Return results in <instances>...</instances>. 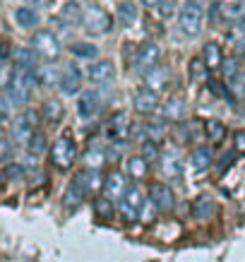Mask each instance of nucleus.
Segmentation results:
<instances>
[{"instance_id": "obj_1", "label": "nucleus", "mask_w": 245, "mask_h": 262, "mask_svg": "<svg viewBox=\"0 0 245 262\" xmlns=\"http://www.w3.org/2000/svg\"><path fill=\"white\" fill-rule=\"evenodd\" d=\"M32 51L43 63H56L60 58V39L51 29H39L32 36Z\"/></svg>"}, {"instance_id": "obj_2", "label": "nucleus", "mask_w": 245, "mask_h": 262, "mask_svg": "<svg viewBox=\"0 0 245 262\" xmlns=\"http://www.w3.org/2000/svg\"><path fill=\"white\" fill-rule=\"evenodd\" d=\"M34 72H19L15 70L12 77L8 82V101L10 106H24V103L32 99V89H34Z\"/></svg>"}, {"instance_id": "obj_3", "label": "nucleus", "mask_w": 245, "mask_h": 262, "mask_svg": "<svg viewBox=\"0 0 245 262\" xmlns=\"http://www.w3.org/2000/svg\"><path fill=\"white\" fill-rule=\"evenodd\" d=\"M75 159H77V144H75V140L70 135H60L53 142V147H51V164L56 168H60V171H68V168H72Z\"/></svg>"}, {"instance_id": "obj_4", "label": "nucleus", "mask_w": 245, "mask_h": 262, "mask_svg": "<svg viewBox=\"0 0 245 262\" xmlns=\"http://www.w3.org/2000/svg\"><path fill=\"white\" fill-rule=\"evenodd\" d=\"M82 27H84V32H87L89 36H101V34L111 32L113 19L103 8L89 5V8L84 10V15H82Z\"/></svg>"}, {"instance_id": "obj_5", "label": "nucleus", "mask_w": 245, "mask_h": 262, "mask_svg": "<svg viewBox=\"0 0 245 262\" xmlns=\"http://www.w3.org/2000/svg\"><path fill=\"white\" fill-rule=\"evenodd\" d=\"M202 22H205V10L199 3H185L181 8V15H178V27L185 36H197L202 32Z\"/></svg>"}, {"instance_id": "obj_6", "label": "nucleus", "mask_w": 245, "mask_h": 262, "mask_svg": "<svg viewBox=\"0 0 245 262\" xmlns=\"http://www.w3.org/2000/svg\"><path fill=\"white\" fill-rule=\"evenodd\" d=\"M36 127H39V113L24 111L22 116H17L12 120V140L15 142H29L36 135Z\"/></svg>"}, {"instance_id": "obj_7", "label": "nucleus", "mask_w": 245, "mask_h": 262, "mask_svg": "<svg viewBox=\"0 0 245 262\" xmlns=\"http://www.w3.org/2000/svg\"><path fill=\"white\" fill-rule=\"evenodd\" d=\"M120 202V212H123V216H125L127 222H135V219H140L144 212V195L140 188H127L125 195L118 200Z\"/></svg>"}, {"instance_id": "obj_8", "label": "nucleus", "mask_w": 245, "mask_h": 262, "mask_svg": "<svg viewBox=\"0 0 245 262\" xmlns=\"http://www.w3.org/2000/svg\"><path fill=\"white\" fill-rule=\"evenodd\" d=\"M159 60H161V48H159V43L149 41V43H144V46L140 48V53L135 58V68L142 72V75H147V72H151L154 68H159Z\"/></svg>"}, {"instance_id": "obj_9", "label": "nucleus", "mask_w": 245, "mask_h": 262, "mask_svg": "<svg viewBox=\"0 0 245 262\" xmlns=\"http://www.w3.org/2000/svg\"><path fill=\"white\" fill-rule=\"evenodd\" d=\"M212 17L226 19V22H240L245 17V3L243 0H224L212 8Z\"/></svg>"}, {"instance_id": "obj_10", "label": "nucleus", "mask_w": 245, "mask_h": 262, "mask_svg": "<svg viewBox=\"0 0 245 262\" xmlns=\"http://www.w3.org/2000/svg\"><path fill=\"white\" fill-rule=\"evenodd\" d=\"M135 111L137 113H142V116H151V113L159 108V94L154 92V89L149 87H142V89H137L135 92Z\"/></svg>"}, {"instance_id": "obj_11", "label": "nucleus", "mask_w": 245, "mask_h": 262, "mask_svg": "<svg viewBox=\"0 0 245 262\" xmlns=\"http://www.w3.org/2000/svg\"><path fill=\"white\" fill-rule=\"evenodd\" d=\"M87 77L92 84H108L116 77V68H113L111 60H94L89 65Z\"/></svg>"}, {"instance_id": "obj_12", "label": "nucleus", "mask_w": 245, "mask_h": 262, "mask_svg": "<svg viewBox=\"0 0 245 262\" xmlns=\"http://www.w3.org/2000/svg\"><path fill=\"white\" fill-rule=\"evenodd\" d=\"M127 190V178L123 173H118V171H113V173H108L106 178H103V198H108L113 202V200H120L123 195H125Z\"/></svg>"}, {"instance_id": "obj_13", "label": "nucleus", "mask_w": 245, "mask_h": 262, "mask_svg": "<svg viewBox=\"0 0 245 262\" xmlns=\"http://www.w3.org/2000/svg\"><path fill=\"white\" fill-rule=\"evenodd\" d=\"M149 195H151V202H154L157 209H161V212H171V209H173L175 198H173V192H171L168 185H164V183H154V185L149 188Z\"/></svg>"}, {"instance_id": "obj_14", "label": "nucleus", "mask_w": 245, "mask_h": 262, "mask_svg": "<svg viewBox=\"0 0 245 262\" xmlns=\"http://www.w3.org/2000/svg\"><path fill=\"white\" fill-rule=\"evenodd\" d=\"M127 135H130V116L118 111L116 116H111L108 125H106V137L108 140H125Z\"/></svg>"}, {"instance_id": "obj_15", "label": "nucleus", "mask_w": 245, "mask_h": 262, "mask_svg": "<svg viewBox=\"0 0 245 262\" xmlns=\"http://www.w3.org/2000/svg\"><path fill=\"white\" fill-rule=\"evenodd\" d=\"M79 84H82V75L75 65H68L60 75V80H58V87L63 94H77L79 92Z\"/></svg>"}, {"instance_id": "obj_16", "label": "nucleus", "mask_w": 245, "mask_h": 262, "mask_svg": "<svg viewBox=\"0 0 245 262\" xmlns=\"http://www.w3.org/2000/svg\"><path fill=\"white\" fill-rule=\"evenodd\" d=\"M161 173L166 176L168 181H178L183 176V159L178 157V151H166L161 157Z\"/></svg>"}, {"instance_id": "obj_17", "label": "nucleus", "mask_w": 245, "mask_h": 262, "mask_svg": "<svg viewBox=\"0 0 245 262\" xmlns=\"http://www.w3.org/2000/svg\"><path fill=\"white\" fill-rule=\"evenodd\" d=\"M99 108H101V99H99V94L92 92V89L82 92V96L77 99V113L79 116H82V118H92Z\"/></svg>"}, {"instance_id": "obj_18", "label": "nucleus", "mask_w": 245, "mask_h": 262, "mask_svg": "<svg viewBox=\"0 0 245 262\" xmlns=\"http://www.w3.org/2000/svg\"><path fill=\"white\" fill-rule=\"evenodd\" d=\"M72 181L77 183V185H79V188H82L84 192H96L99 188H103L101 173H99V171H94V168H92V171H89V168H84V171H79V173L75 176Z\"/></svg>"}, {"instance_id": "obj_19", "label": "nucleus", "mask_w": 245, "mask_h": 262, "mask_svg": "<svg viewBox=\"0 0 245 262\" xmlns=\"http://www.w3.org/2000/svg\"><path fill=\"white\" fill-rule=\"evenodd\" d=\"M12 60H15V70L19 72H36V53L32 48H17L12 53Z\"/></svg>"}, {"instance_id": "obj_20", "label": "nucleus", "mask_w": 245, "mask_h": 262, "mask_svg": "<svg viewBox=\"0 0 245 262\" xmlns=\"http://www.w3.org/2000/svg\"><path fill=\"white\" fill-rule=\"evenodd\" d=\"M214 212H216V205H214V200L209 198V195H199V198L192 202V214H195V219H199V222L212 219Z\"/></svg>"}, {"instance_id": "obj_21", "label": "nucleus", "mask_w": 245, "mask_h": 262, "mask_svg": "<svg viewBox=\"0 0 245 262\" xmlns=\"http://www.w3.org/2000/svg\"><path fill=\"white\" fill-rule=\"evenodd\" d=\"M168 82H171V70L164 68V65H159V68H154L151 72H147V87L154 89L157 94H159V89L168 87Z\"/></svg>"}, {"instance_id": "obj_22", "label": "nucleus", "mask_w": 245, "mask_h": 262, "mask_svg": "<svg viewBox=\"0 0 245 262\" xmlns=\"http://www.w3.org/2000/svg\"><path fill=\"white\" fill-rule=\"evenodd\" d=\"M15 22H17V27H22V29H36L39 27V22H41V17H39V12L36 10H32V8H17L15 10Z\"/></svg>"}, {"instance_id": "obj_23", "label": "nucleus", "mask_w": 245, "mask_h": 262, "mask_svg": "<svg viewBox=\"0 0 245 262\" xmlns=\"http://www.w3.org/2000/svg\"><path fill=\"white\" fill-rule=\"evenodd\" d=\"M84 198H87V192H84L77 183L72 181L70 185L65 188V192H63V207H65V209H77V207L84 202Z\"/></svg>"}, {"instance_id": "obj_24", "label": "nucleus", "mask_w": 245, "mask_h": 262, "mask_svg": "<svg viewBox=\"0 0 245 262\" xmlns=\"http://www.w3.org/2000/svg\"><path fill=\"white\" fill-rule=\"evenodd\" d=\"M202 63H205L207 70H214V68H219V65L224 63V53H221V46L219 43H214V41H209V43H205V51H202Z\"/></svg>"}, {"instance_id": "obj_25", "label": "nucleus", "mask_w": 245, "mask_h": 262, "mask_svg": "<svg viewBox=\"0 0 245 262\" xmlns=\"http://www.w3.org/2000/svg\"><path fill=\"white\" fill-rule=\"evenodd\" d=\"M82 15H84V10H82V5H79L77 0H68L63 5V10H60V19H63L65 24H82Z\"/></svg>"}, {"instance_id": "obj_26", "label": "nucleus", "mask_w": 245, "mask_h": 262, "mask_svg": "<svg viewBox=\"0 0 245 262\" xmlns=\"http://www.w3.org/2000/svg\"><path fill=\"white\" fill-rule=\"evenodd\" d=\"M190 161H192V168H195V171H207V168L212 166L214 154H212V149H209L207 144H202V147H197V149L192 151Z\"/></svg>"}, {"instance_id": "obj_27", "label": "nucleus", "mask_w": 245, "mask_h": 262, "mask_svg": "<svg viewBox=\"0 0 245 262\" xmlns=\"http://www.w3.org/2000/svg\"><path fill=\"white\" fill-rule=\"evenodd\" d=\"M164 118L166 120H183L185 118V101H183L181 96L168 99V103L164 106Z\"/></svg>"}, {"instance_id": "obj_28", "label": "nucleus", "mask_w": 245, "mask_h": 262, "mask_svg": "<svg viewBox=\"0 0 245 262\" xmlns=\"http://www.w3.org/2000/svg\"><path fill=\"white\" fill-rule=\"evenodd\" d=\"M70 53L79 60H92V58L99 56V48L94 43H87V41H75L70 46Z\"/></svg>"}, {"instance_id": "obj_29", "label": "nucleus", "mask_w": 245, "mask_h": 262, "mask_svg": "<svg viewBox=\"0 0 245 262\" xmlns=\"http://www.w3.org/2000/svg\"><path fill=\"white\" fill-rule=\"evenodd\" d=\"M116 17L120 19V24L130 27V24H135V19H137V5H135L132 0H123V3L118 5V12H116Z\"/></svg>"}, {"instance_id": "obj_30", "label": "nucleus", "mask_w": 245, "mask_h": 262, "mask_svg": "<svg viewBox=\"0 0 245 262\" xmlns=\"http://www.w3.org/2000/svg\"><path fill=\"white\" fill-rule=\"evenodd\" d=\"M125 171L130 173V178H144L147 176V171H149V164L142 159V157H130V159L125 161Z\"/></svg>"}, {"instance_id": "obj_31", "label": "nucleus", "mask_w": 245, "mask_h": 262, "mask_svg": "<svg viewBox=\"0 0 245 262\" xmlns=\"http://www.w3.org/2000/svg\"><path fill=\"white\" fill-rule=\"evenodd\" d=\"M34 80L39 82V84H43V87H53V84L60 80V75H58L51 65H43V68H36V72H34Z\"/></svg>"}, {"instance_id": "obj_32", "label": "nucleus", "mask_w": 245, "mask_h": 262, "mask_svg": "<svg viewBox=\"0 0 245 262\" xmlns=\"http://www.w3.org/2000/svg\"><path fill=\"white\" fill-rule=\"evenodd\" d=\"M43 116H46V120H51V123H58V120L65 116L63 103L58 101V99H48V101L43 103Z\"/></svg>"}, {"instance_id": "obj_33", "label": "nucleus", "mask_w": 245, "mask_h": 262, "mask_svg": "<svg viewBox=\"0 0 245 262\" xmlns=\"http://www.w3.org/2000/svg\"><path fill=\"white\" fill-rule=\"evenodd\" d=\"M94 212L99 219H113V214H116V207H113V202L108 198H96L94 200Z\"/></svg>"}, {"instance_id": "obj_34", "label": "nucleus", "mask_w": 245, "mask_h": 262, "mask_svg": "<svg viewBox=\"0 0 245 262\" xmlns=\"http://www.w3.org/2000/svg\"><path fill=\"white\" fill-rule=\"evenodd\" d=\"M207 135H209V140H212L214 144L221 142L224 135H226V125L219 123V120H207Z\"/></svg>"}, {"instance_id": "obj_35", "label": "nucleus", "mask_w": 245, "mask_h": 262, "mask_svg": "<svg viewBox=\"0 0 245 262\" xmlns=\"http://www.w3.org/2000/svg\"><path fill=\"white\" fill-rule=\"evenodd\" d=\"M140 157H142V159L147 161V164L157 159V157H159V147H157V142H154V140H144V142H142V154H140Z\"/></svg>"}, {"instance_id": "obj_36", "label": "nucleus", "mask_w": 245, "mask_h": 262, "mask_svg": "<svg viewBox=\"0 0 245 262\" xmlns=\"http://www.w3.org/2000/svg\"><path fill=\"white\" fill-rule=\"evenodd\" d=\"M27 144H29V151H32L34 157H39V154H43V151H46V137L41 135V133H36V135H34Z\"/></svg>"}, {"instance_id": "obj_37", "label": "nucleus", "mask_w": 245, "mask_h": 262, "mask_svg": "<svg viewBox=\"0 0 245 262\" xmlns=\"http://www.w3.org/2000/svg\"><path fill=\"white\" fill-rule=\"evenodd\" d=\"M84 161H87V166H92L94 171H99V166L103 164V157H101V151L99 149H89L87 157H84Z\"/></svg>"}, {"instance_id": "obj_38", "label": "nucleus", "mask_w": 245, "mask_h": 262, "mask_svg": "<svg viewBox=\"0 0 245 262\" xmlns=\"http://www.w3.org/2000/svg\"><path fill=\"white\" fill-rule=\"evenodd\" d=\"M224 77H226V80H236L238 77V60L236 58H226V63H224Z\"/></svg>"}, {"instance_id": "obj_39", "label": "nucleus", "mask_w": 245, "mask_h": 262, "mask_svg": "<svg viewBox=\"0 0 245 262\" xmlns=\"http://www.w3.org/2000/svg\"><path fill=\"white\" fill-rule=\"evenodd\" d=\"M190 72H192L195 80H202V77H205L207 68H205V63H202V58H195V60L190 63Z\"/></svg>"}, {"instance_id": "obj_40", "label": "nucleus", "mask_w": 245, "mask_h": 262, "mask_svg": "<svg viewBox=\"0 0 245 262\" xmlns=\"http://www.w3.org/2000/svg\"><path fill=\"white\" fill-rule=\"evenodd\" d=\"M3 173H5V181H19V178H22V173H24V168L17 166V164H10Z\"/></svg>"}, {"instance_id": "obj_41", "label": "nucleus", "mask_w": 245, "mask_h": 262, "mask_svg": "<svg viewBox=\"0 0 245 262\" xmlns=\"http://www.w3.org/2000/svg\"><path fill=\"white\" fill-rule=\"evenodd\" d=\"M159 12H161V17H171L175 10V0H159Z\"/></svg>"}, {"instance_id": "obj_42", "label": "nucleus", "mask_w": 245, "mask_h": 262, "mask_svg": "<svg viewBox=\"0 0 245 262\" xmlns=\"http://www.w3.org/2000/svg\"><path fill=\"white\" fill-rule=\"evenodd\" d=\"M10 151H12V147H10V142L5 140V137L0 135V159H8Z\"/></svg>"}, {"instance_id": "obj_43", "label": "nucleus", "mask_w": 245, "mask_h": 262, "mask_svg": "<svg viewBox=\"0 0 245 262\" xmlns=\"http://www.w3.org/2000/svg\"><path fill=\"white\" fill-rule=\"evenodd\" d=\"M209 87H212V92H214V94H219V96H221V99H231V96H229V92H226V89H224L221 84H219V82L209 80Z\"/></svg>"}, {"instance_id": "obj_44", "label": "nucleus", "mask_w": 245, "mask_h": 262, "mask_svg": "<svg viewBox=\"0 0 245 262\" xmlns=\"http://www.w3.org/2000/svg\"><path fill=\"white\" fill-rule=\"evenodd\" d=\"M27 3V8H32V10H36V8H46V5H51V0H24Z\"/></svg>"}, {"instance_id": "obj_45", "label": "nucleus", "mask_w": 245, "mask_h": 262, "mask_svg": "<svg viewBox=\"0 0 245 262\" xmlns=\"http://www.w3.org/2000/svg\"><path fill=\"white\" fill-rule=\"evenodd\" d=\"M236 149L238 151L245 149V133H238V135H236Z\"/></svg>"}, {"instance_id": "obj_46", "label": "nucleus", "mask_w": 245, "mask_h": 262, "mask_svg": "<svg viewBox=\"0 0 245 262\" xmlns=\"http://www.w3.org/2000/svg\"><path fill=\"white\" fill-rule=\"evenodd\" d=\"M8 51H10V46L3 41V43H0V63H5V60H8Z\"/></svg>"}, {"instance_id": "obj_47", "label": "nucleus", "mask_w": 245, "mask_h": 262, "mask_svg": "<svg viewBox=\"0 0 245 262\" xmlns=\"http://www.w3.org/2000/svg\"><path fill=\"white\" fill-rule=\"evenodd\" d=\"M8 103L5 99H0V118H8Z\"/></svg>"}, {"instance_id": "obj_48", "label": "nucleus", "mask_w": 245, "mask_h": 262, "mask_svg": "<svg viewBox=\"0 0 245 262\" xmlns=\"http://www.w3.org/2000/svg\"><path fill=\"white\" fill-rule=\"evenodd\" d=\"M144 5H147V8H154V5H159V0H142Z\"/></svg>"}, {"instance_id": "obj_49", "label": "nucleus", "mask_w": 245, "mask_h": 262, "mask_svg": "<svg viewBox=\"0 0 245 262\" xmlns=\"http://www.w3.org/2000/svg\"><path fill=\"white\" fill-rule=\"evenodd\" d=\"M238 27H240V32H245V17L240 19V22H238Z\"/></svg>"}]
</instances>
